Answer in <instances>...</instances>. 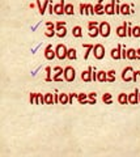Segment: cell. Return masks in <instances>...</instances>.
Here are the masks:
<instances>
[{"label": "cell", "instance_id": "obj_5", "mask_svg": "<svg viewBox=\"0 0 140 157\" xmlns=\"http://www.w3.org/2000/svg\"><path fill=\"white\" fill-rule=\"evenodd\" d=\"M98 29H100V35H102L104 38H106V37L110 35V25H109V22H106V21L100 22Z\"/></svg>", "mask_w": 140, "mask_h": 157}, {"label": "cell", "instance_id": "obj_22", "mask_svg": "<svg viewBox=\"0 0 140 157\" xmlns=\"http://www.w3.org/2000/svg\"><path fill=\"white\" fill-rule=\"evenodd\" d=\"M136 58H138L136 50H134V49H128V50H127V59H130V60H135Z\"/></svg>", "mask_w": 140, "mask_h": 157}, {"label": "cell", "instance_id": "obj_23", "mask_svg": "<svg viewBox=\"0 0 140 157\" xmlns=\"http://www.w3.org/2000/svg\"><path fill=\"white\" fill-rule=\"evenodd\" d=\"M83 47H85V49H87V53L84 54V59L87 60V59L89 58V54L93 53V47H94V45H83Z\"/></svg>", "mask_w": 140, "mask_h": 157}, {"label": "cell", "instance_id": "obj_7", "mask_svg": "<svg viewBox=\"0 0 140 157\" xmlns=\"http://www.w3.org/2000/svg\"><path fill=\"white\" fill-rule=\"evenodd\" d=\"M45 58L47 59V60H53L54 58H57V51L53 49L51 45H49L45 49Z\"/></svg>", "mask_w": 140, "mask_h": 157}, {"label": "cell", "instance_id": "obj_13", "mask_svg": "<svg viewBox=\"0 0 140 157\" xmlns=\"http://www.w3.org/2000/svg\"><path fill=\"white\" fill-rule=\"evenodd\" d=\"M54 71L57 72L55 75L53 76V81H62V78H60V76L64 75V70L62 67H54Z\"/></svg>", "mask_w": 140, "mask_h": 157}, {"label": "cell", "instance_id": "obj_43", "mask_svg": "<svg viewBox=\"0 0 140 157\" xmlns=\"http://www.w3.org/2000/svg\"><path fill=\"white\" fill-rule=\"evenodd\" d=\"M139 102H140V94H139Z\"/></svg>", "mask_w": 140, "mask_h": 157}, {"label": "cell", "instance_id": "obj_29", "mask_svg": "<svg viewBox=\"0 0 140 157\" xmlns=\"http://www.w3.org/2000/svg\"><path fill=\"white\" fill-rule=\"evenodd\" d=\"M66 35H67L66 26L62 27V29H59V30H57V37H58V38H63V37H66Z\"/></svg>", "mask_w": 140, "mask_h": 157}, {"label": "cell", "instance_id": "obj_40", "mask_svg": "<svg viewBox=\"0 0 140 157\" xmlns=\"http://www.w3.org/2000/svg\"><path fill=\"white\" fill-rule=\"evenodd\" d=\"M115 13H120V5H119V4L115 7Z\"/></svg>", "mask_w": 140, "mask_h": 157}, {"label": "cell", "instance_id": "obj_41", "mask_svg": "<svg viewBox=\"0 0 140 157\" xmlns=\"http://www.w3.org/2000/svg\"><path fill=\"white\" fill-rule=\"evenodd\" d=\"M96 102H97L96 100H89V101H88V104H89V105H96Z\"/></svg>", "mask_w": 140, "mask_h": 157}, {"label": "cell", "instance_id": "obj_32", "mask_svg": "<svg viewBox=\"0 0 140 157\" xmlns=\"http://www.w3.org/2000/svg\"><path fill=\"white\" fill-rule=\"evenodd\" d=\"M100 34V29H98V26L97 27H94V29H92V30H89V37H92V38H96L97 35Z\"/></svg>", "mask_w": 140, "mask_h": 157}, {"label": "cell", "instance_id": "obj_4", "mask_svg": "<svg viewBox=\"0 0 140 157\" xmlns=\"http://www.w3.org/2000/svg\"><path fill=\"white\" fill-rule=\"evenodd\" d=\"M64 80L68 81V82H72L75 80V77H76V71H75V68L72 67H66L64 68Z\"/></svg>", "mask_w": 140, "mask_h": 157}, {"label": "cell", "instance_id": "obj_18", "mask_svg": "<svg viewBox=\"0 0 140 157\" xmlns=\"http://www.w3.org/2000/svg\"><path fill=\"white\" fill-rule=\"evenodd\" d=\"M59 104H62V105H68V104H69V94L60 93V94H59Z\"/></svg>", "mask_w": 140, "mask_h": 157}, {"label": "cell", "instance_id": "obj_6", "mask_svg": "<svg viewBox=\"0 0 140 157\" xmlns=\"http://www.w3.org/2000/svg\"><path fill=\"white\" fill-rule=\"evenodd\" d=\"M30 104H33V105L45 104V96H42L41 93H31L30 94Z\"/></svg>", "mask_w": 140, "mask_h": 157}, {"label": "cell", "instance_id": "obj_30", "mask_svg": "<svg viewBox=\"0 0 140 157\" xmlns=\"http://www.w3.org/2000/svg\"><path fill=\"white\" fill-rule=\"evenodd\" d=\"M107 77H109L107 82H114V81H115V71L111 70V71L107 72Z\"/></svg>", "mask_w": 140, "mask_h": 157}, {"label": "cell", "instance_id": "obj_1", "mask_svg": "<svg viewBox=\"0 0 140 157\" xmlns=\"http://www.w3.org/2000/svg\"><path fill=\"white\" fill-rule=\"evenodd\" d=\"M136 75H138V72H135L131 67H126L122 72V80L126 82L136 81Z\"/></svg>", "mask_w": 140, "mask_h": 157}, {"label": "cell", "instance_id": "obj_20", "mask_svg": "<svg viewBox=\"0 0 140 157\" xmlns=\"http://www.w3.org/2000/svg\"><path fill=\"white\" fill-rule=\"evenodd\" d=\"M118 102L120 105H126V104H128V96L126 94V93H120L118 96Z\"/></svg>", "mask_w": 140, "mask_h": 157}, {"label": "cell", "instance_id": "obj_17", "mask_svg": "<svg viewBox=\"0 0 140 157\" xmlns=\"http://www.w3.org/2000/svg\"><path fill=\"white\" fill-rule=\"evenodd\" d=\"M55 104V97L53 93H46L45 94V105H54Z\"/></svg>", "mask_w": 140, "mask_h": 157}, {"label": "cell", "instance_id": "obj_21", "mask_svg": "<svg viewBox=\"0 0 140 157\" xmlns=\"http://www.w3.org/2000/svg\"><path fill=\"white\" fill-rule=\"evenodd\" d=\"M76 49H68V54H67V58L69 59V60H75V59L77 58V54H76Z\"/></svg>", "mask_w": 140, "mask_h": 157}, {"label": "cell", "instance_id": "obj_37", "mask_svg": "<svg viewBox=\"0 0 140 157\" xmlns=\"http://www.w3.org/2000/svg\"><path fill=\"white\" fill-rule=\"evenodd\" d=\"M73 98H77V94L71 93L69 94V104H73Z\"/></svg>", "mask_w": 140, "mask_h": 157}, {"label": "cell", "instance_id": "obj_3", "mask_svg": "<svg viewBox=\"0 0 140 157\" xmlns=\"http://www.w3.org/2000/svg\"><path fill=\"white\" fill-rule=\"evenodd\" d=\"M55 51H57V58L59 60H64V59L67 58V54H68V49L64 45H58L57 49H55Z\"/></svg>", "mask_w": 140, "mask_h": 157}, {"label": "cell", "instance_id": "obj_34", "mask_svg": "<svg viewBox=\"0 0 140 157\" xmlns=\"http://www.w3.org/2000/svg\"><path fill=\"white\" fill-rule=\"evenodd\" d=\"M98 25H100V24H98L97 21H89V22H88V29L92 30V29H94V27H97Z\"/></svg>", "mask_w": 140, "mask_h": 157}, {"label": "cell", "instance_id": "obj_9", "mask_svg": "<svg viewBox=\"0 0 140 157\" xmlns=\"http://www.w3.org/2000/svg\"><path fill=\"white\" fill-rule=\"evenodd\" d=\"M111 58L115 59V60L122 59V46H120V45H118L115 49L111 50Z\"/></svg>", "mask_w": 140, "mask_h": 157}, {"label": "cell", "instance_id": "obj_38", "mask_svg": "<svg viewBox=\"0 0 140 157\" xmlns=\"http://www.w3.org/2000/svg\"><path fill=\"white\" fill-rule=\"evenodd\" d=\"M96 93H94V92H92V93H89V94H88V98H89V100H96Z\"/></svg>", "mask_w": 140, "mask_h": 157}, {"label": "cell", "instance_id": "obj_31", "mask_svg": "<svg viewBox=\"0 0 140 157\" xmlns=\"http://www.w3.org/2000/svg\"><path fill=\"white\" fill-rule=\"evenodd\" d=\"M111 98H113V97H111V94L110 93H105L104 96H102V101H104L105 104H111Z\"/></svg>", "mask_w": 140, "mask_h": 157}, {"label": "cell", "instance_id": "obj_27", "mask_svg": "<svg viewBox=\"0 0 140 157\" xmlns=\"http://www.w3.org/2000/svg\"><path fill=\"white\" fill-rule=\"evenodd\" d=\"M94 7L92 4H85V15H94Z\"/></svg>", "mask_w": 140, "mask_h": 157}, {"label": "cell", "instance_id": "obj_12", "mask_svg": "<svg viewBox=\"0 0 140 157\" xmlns=\"http://www.w3.org/2000/svg\"><path fill=\"white\" fill-rule=\"evenodd\" d=\"M64 5H66V4H64L63 0L60 3L55 4V5H54V13H55V15H58V16L63 15V13H64Z\"/></svg>", "mask_w": 140, "mask_h": 157}, {"label": "cell", "instance_id": "obj_42", "mask_svg": "<svg viewBox=\"0 0 140 157\" xmlns=\"http://www.w3.org/2000/svg\"><path fill=\"white\" fill-rule=\"evenodd\" d=\"M136 54H138V58H136V60H140V49L136 50Z\"/></svg>", "mask_w": 140, "mask_h": 157}, {"label": "cell", "instance_id": "obj_11", "mask_svg": "<svg viewBox=\"0 0 140 157\" xmlns=\"http://www.w3.org/2000/svg\"><path fill=\"white\" fill-rule=\"evenodd\" d=\"M105 13L106 15H109V16H111V15H114L115 13V0H111L110 4H106L105 5Z\"/></svg>", "mask_w": 140, "mask_h": 157}, {"label": "cell", "instance_id": "obj_35", "mask_svg": "<svg viewBox=\"0 0 140 157\" xmlns=\"http://www.w3.org/2000/svg\"><path fill=\"white\" fill-rule=\"evenodd\" d=\"M46 72H47V76H46V81H51V68L50 67H46Z\"/></svg>", "mask_w": 140, "mask_h": 157}, {"label": "cell", "instance_id": "obj_8", "mask_svg": "<svg viewBox=\"0 0 140 157\" xmlns=\"http://www.w3.org/2000/svg\"><path fill=\"white\" fill-rule=\"evenodd\" d=\"M81 78L85 82H89V81H93V71H92V67H89L88 70L83 71L81 72Z\"/></svg>", "mask_w": 140, "mask_h": 157}, {"label": "cell", "instance_id": "obj_10", "mask_svg": "<svg viewBox=\"0 0 140 157\" xmlns=\"http://www.w3.org/2000/svg\"><path fill=\"white\" fill-rule=\"evenodd\" d=\"M127 27H128V25L126 24V22H123V25H120V26L116 27V35L120 37V38L126 37V35H127Z\"/></svg>", "mask_w": 140, "mask_h": 157}, {"label": "cell", "instance_id": "obj_39", "mask_svg": "<svg viewBox=\"0 0 140 157\" xmlns=\"http://www.w3.org/2000/svg\"><path fill=\"white\" fill-rule=\"evenodd\" d=\"M80 13L81 15H85V5L84 4H80Z\"/></svg>", "mask_w": 140, "mask_h": 157}, {"label": "cell", "instance_id": "obj_33", "mask_svg": "<svg viewBox=\"0 0 140 157\" xmlns=\"http://www.w3.org/2000/svg\"><path fill=\"white\" fill-rule=\"evenodd\" d=\"M132 35L136 37V38H140V26L132 27Z\"/></svg>", "mask_w": 140, "mask_h": 157}, {"label": "cell", "instance_id": "obj_2", "mask_svg": "<svg viewBox=\"0 0 140 157\" xmlns=\"http://www.w3.org/2000/svg\"><path fill=\"white\" fill-rule=\"evenodd\" d=\"M93 55H94V58L97 60H101V59L105 58V47L100 43L94 45V47H93Z\"/></svg>", "mask_w": 140, "mask_h": 157}, {"label": "cell", "instance_id": "obj_15", "mask_svg": "<svg viewBox=\"0 0 140 157\" xmlns=\"http://www.w3.org/2000/svg\"><path fill=\"white\" fill-rule=\"evenodd\" d=\"M37 5H38L39 13H41L42 16H43V15H45V12H46V8L50 5V0H45V4H43V5H41V2H39V0H37Z\"/></svg>", "mask_w": 140, "mask_h": 157}, {"label": "cell", "instance_id": "obj_26", "mask_svg": "<svg viewBox=\"0 0 140 157\" xmlns=\"http://www.w3.org/2000/svg\"><path fill=\"white\" fill-rule=\"evenodd\" d=\"M64 13L68 16H72L73 15V4H66V5H64Z\"/></svg>", "mask_w": 140, "mask_h": 157}, {"label": "cell", "instance_id": "obj_16", "mask_svg": "<svg viewBox=\"0 0 140 157\" xmlns=\"http://www.w3.org/2000/svg\"><path fill=\"white\" fill-rule=\"evenodd\" d=\"M109 80V77H107V72L105 71H100V72H97V81H100V82H105Z\"/></svg>", "mask_w": 140, "mask_h": 157}, {"label": "cell", "instance_id": "obj_25", "mask_svg": "<svg viewBox=\"0 0 140 157\" xmlns=\"http://www.w3.org/2000/svg\"><path fill=\"white\" fill-rule=\"evenodd\" d=\"M72 34H73V37H76V38H80V37L83 35L81 26H75L73 29H72Z\"/></svg>", "mask_w": 140, "mask_h": 157}, {"label": "cell", "instance_id": "obj_28", "mask_svg": "<svg viewBox=\"0 0 140 157\" xmlns=\"http://www.w3.org/2000/svg\"><path fill=\"white\" fill-rule=\"evenodd\" d=\"M120 13H122V15H130V13H131V11H130V5H127V4H122V5H120Z\"/></svg>", "mask_w": 140, "mask_h": 157}, {"label": "cell", "instance_id": "obj_36", "mask_svg": "<svg viewBox=\"0 0 140 157\" xmlns=\"http://www.w3.org/2000/svg\"><path fill=\"white\" fill-rule=\"evenodd\" d=\"M64 26H66V22H64V21H58L57 22V30L62 29V27H64Z\"/></svg>", "mask_w": 140, "mask_h": 157}, {"label": "cell", "instance_id": "obj_24", "mask_svg": "<svg viewBox=\"0 0 140 157\" xmlns=\"http://www.w3.org/2000/svg\"><path fill=\"white\" fill-rule=\"evenodd\" d=\"M88 94L85 93H80V94H77V101H79V104H81V105H85L88 104Z\"/></svg>", "mask_w": 140, "mask_h": 157}, {"label": "cell", "instance_id": "obj_14", "mask_svg": "<svg viewBox=\"0 0 140 157\" xmlns=\"http://www.w3.org/2000/svg\"><path fill=\"white\" fill-rule=\"evenodd\" d=\"M139 102V90L136 89L134 92V93L131 94H128V104H131V105H136Z\"/></svg>", "mask_w": 140, "mask_h": 157}, {"label": "cell", "instance_id": "obj_19", "mask_svg": "<svg viewBox=\"0 0 140 157\" xmlns=\"http://www.w3.org/2000/svg\"><path fill=\"white\" fill-rule=\"evenodd\" d=\"M94 12L96 15H104L105 13V5H102V3H98L94 5Z\"/></svg>", "mask_w": 140, "mask_h": 157}]
</instances>
